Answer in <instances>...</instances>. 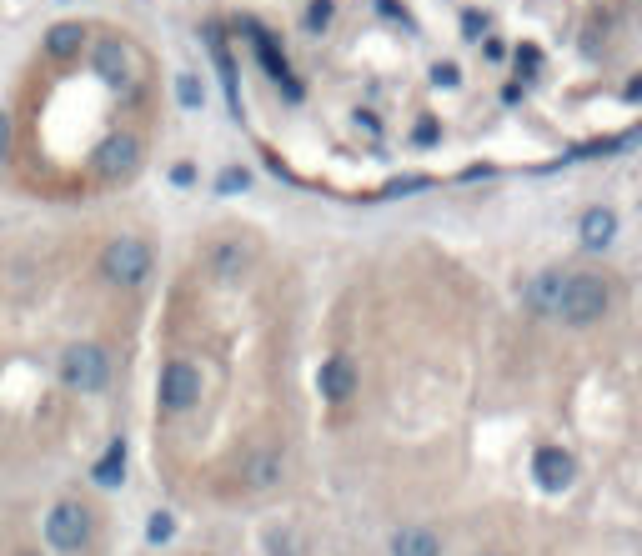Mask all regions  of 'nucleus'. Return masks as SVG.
<instances>
[{
  "label": "nucleus",
  "mask_w": 642,
  "mask_h": 556,
  "mask_svg": "<svg viewBox=\"0 0 642 556\" xmlns=\"http://www.w3.org/2000/svg\"><path fill=\"white\" fill-rule=\"evenodd\" d=\"M61 386L76 396H101L111 386V356L96 341H71L61 351Z\"/></svg>",
  "instance_id": "f257e3e1"
},
{
  "label": "nucleus",
  "mask_w": 642,
  "mask_h": 556,
  "mask_svg": "<svg viewBox=\"0 0 642 556\" xmlns=\"http://www.w3.org/2000/svg\"><path fill=\"white\" fill-rule=\"evenodd\" d=\"M91 536H96V516H91V506H86V501L61 496V501L46 511V546H51V551L76 556V551H86V546H91Z\"/></svg>",
  "instance_id": "f03ea898"
},
{
  "label": "nucleus",
  "mask_w": 642,
  "mask_h": 556,
  "mask_svg": "<svg viewBox=\"0 0 642 556\" xmlns=\"http://www.w3.org/2000/svg\"><path fill=\"white\" fill-rule=\"evenodd\" d=\"M612 306V286L592 271H567V291H562V306H557V321L567 326H592L602 321Z\"/></svg>",
  "instance_id": "7ed1b4c3"
},
{
  "label": "nucleus",
  "mask_w": 642,
  "mask_h": 556,
  "mask_svg": "<svg viewBox=\"0 0 642 556\" xmlns=\"http://www.w3.org/2000/svg\"><path fill=\"white\" fill-rule=\"evenodd\" d=\"M151 266H156V256H151V246H146L141 236H116V241L101 251V276H106L111 286H121V291L146 286Z\"/></svg>",
  "instance_id": "20e7f679"
},
{
  "label": "nucleus",
  "mask_w": 642,
  "mask_h": 556,
  "mask_svg": "<svg viewBox=\"0 0 642 556\" xmlns=\"http://www.w3.org/2000/svg\"><path fill=\"white\" fill-rule=\"evenodd\" d=\"M141 156H146V146H141L136 131H111V136H101V146L91 156V171L101 181H126V176L141 171Z\"/></svg>",
  "instance_id": "39448f33"
},
{
  "label": "nucleus",
  "mask_w": 642,
  "mask_h": 556,
  "mask_svg": "<svg viewBox=\"0 0 642 556\" xmlns=\"http://www.w3.org/2000/svg\"><path fill=\"white\" fill-rule=\"evenodd\" d=\"M156 401H161L166 416L196 411V401H201V371L191 361H166L161 366V381H156Z\"/></svg>",
  "instance_id": "423d86ee"
},
{
  "label": "nucleus",
  "mask_w": 642,
  "mask_h": 556,
  "mask_svg": "<svg viewBox=\"0 0 642 556\" xmlns=\"http://www.w3.org/2000/svg\"><path fill=\"white\" fill-rule=\"evenodd\" d=\"M532 476H537L542 491H567V486L577 481V456H572L567 446H542V451L532 456Z\"/></svg>",
  "instance_id": "0eeeda50"
},
{
  "label": "nucleus",
  "mask_w": 642,
  "mask_h": 556,
  "mask_svg": "<svg viewBox=\"0 0 642 556\" xmlns=\"http://www.w3.org/2000/svg\"><path fill=\"white\" fill-rule=\"evenodd\" d=\"M562 291H567V271H562V266H552V271H537V276L522 286V301H527V311H532V316H557Z\"/></svg>",
  "instance_id": "6e6552de"
},
{
  "label": "nucleus",
  "mask_w": 642,
  "mask_h": 556,
  "mask_svg": "<svg viewBox=\"0 0 642 556\" xmlns=\"http://www.w3.org/2000/svg\"><path fill=\"white\" fill-rule=\"evenodd\" d=\"M316 386H321V396H327V401H347V396L357 391V366H352L347 356H332V361H321V371H316Z\"/></svg>",
  "instance_id": "1a4fd4ad"
},
{
  "label": "nucleus",
  "mask_w": 642,
  "mask_h": 556,
  "mask_svg": "<svg viewBox=\"0 0 642 556\" xmlns=\"http://www.w3.org/2000/svg\"><path fill=\"white\" fill-rule=\"evenodd\" d=\"M96 76L106 81V86H131V51L121 46V41H101L96 46Z\"/></svg>",
  "instance_id": "9d476101"
},
{
  "label": "nucleus",
  "mask_w": 642,
  "mask_h": 556,
  "mask_svg": "<svg viewBox=\"0 0 642 556\" xmlns=\"http://www.w3.org/2000/svg\"><path fill=\"white\" fill-rule=\"evenodd\" d=\"M577 236H582L587 251H602V246H612V236H617V216H612L607 206H592V211H582Z\"/></svg>",
  "instance_id": "9b49d317"
},
{
  "label": "nucleus",
  "mask_w": 642,
  "mask_h": 556,
  "mask_svg": "<svg viewBox=\"0 0 642 556\" xmlns=\"http://www.w3.org/2000/svg\"><path fill=\"white\" fill-rule=\"evenodd\" d=\"M392 556H442V541L427 526H402L392 536Z\"/></svg>",
  "instance_id": "f8f14e48"
},
{
  "label": "nucleus",
  "mask_w": 642,
  "mask_h": 556,
  "mask_svg": "<svg viewBox=\"0 0 642 556\" xmlns=\"http://www.w3.org/2000/svg\"><path fill=\"white\" fill-rule=\"evenodd\" d=\"M81 46H86V31L76 21H61V26L46 31V56L51 61H71V56H81Z\"/></svg>",
  "instance_id": "ddd939ff"
},
{
  "label": "nucleus",
  "mask_w": 642,
  "mask_h": 556,
  "mask_svg": "<svg viewBox=\"0 0 642 556\" xmlns=\"http://www.w3.org/2000/svg\"><path fill=\"white\" fill-rule=\"evenodd\" d=\"M91 481H96V486H106V491L126 481V441H111V446H106V456L91 466Z\"/></svg>",
  "instance_id": "4468645a"
},
{
  "label": "nucleus",
  "mask_w": 642,
  "mask_h": 556,
  "mask_svg": "<svg viewBox=\"0 0 642 556\" xmlns=\"http://www.w3.org/2000/svg\"><path fill=\"white\" fill-rule=\"evenodd\" d=\"M246 271V246H236V241H221V246H211V276H221V281H236Z\"/></svg>",
  "instance_id": "2eb2a0df"
},
{
  "label": "nucleus",
  "mask_w": 642,
  "mask_h": 556,
  "mask_svg": "<svg viewBox=\"0 0 642 556\" xmlns=\"http://www.w3.org/2000/svg\"><path fill=\"white\" fill-rule=\"evenodd\" d=\"M276 476H281V456H276V451L251 456V466H246V481H251V486H271Z\"/></svg>",
  "instance_id": "dca6fc26"
},
{
  "label": "nucleus",
  "mask_w": 642,
  "mask_h": 556,
  "mask_svg": "<svg viewBox=\"0 0 642 556\" xmlns=\"http://www.w3.org/2000/svg\"><path fill=\"white\" fill-rule=\"evenodd\" d=\"M176 101L186 106V111H201L206 106V86H201V76H176Z\"/></svg>",
  "instance_id": "f3484780"
},
{
  "label": "nucleus",
  "mask_w": 642,
  "mask_h": 556,
  "mask_svg": "<svg viewBox=\"0 0 642 556\" xmlns=\"http://www.w3.org/2000/svg\"><path fill=\"white\" fill-rule=\"evenodd\" d=\"M176 536V516L171 511H151V521H146V541L151 546H166Z\"/></svg>",
  "instance_id": "a211bd4d"
},
{
  "label": "nucleus",
  "mask_w": 642,
  "mask_h": 556,
  "mask_svg": "<svg viewBox=\"0 0 642 556\" xmlns=\"http://www.w3.org/2000/svg\"><path fill=\"white\" fill-rule=\"evenodd\" d=\"M332 16H337L332 0H311V6H306V31H311V36H321V31L332 26Z\"/></svg>",
  "instance_id": "6ab92c4d"
},
{
  "label": "nucleus",
  "mask_w": 642,
  "mask_h": 556,
  "mask_svg": "<svg viewBox=\"0 0 642 556\" xmlns=\"http://www.w3.org/2000/svg\"><path fill=\"white\" fill-rule=\"evenodd\" d=\"M251 186V171H241V166H226L221 176H216V191L221 196H236V191H246Z\"/></svg>",
  "instance_id": "aec40b11"
},
{
  "label": "nucleus",
  "mask_w": 642,
  "mask_h": 556,
  "mask_svg": "<svg viewBox=\"0 0 642 556\" xmlns=\"http://www.w3.org/2000/svg\"><path fill=\"white\" fill-rule=\"evenodd\" d=\"M462 36H467V41H487V16H482V11H467V16H462Z\"/></svg>",
  "instance_id": "412c9836"
},
{
  "label": "nucleus",
  "mask_w": 642,
  "mask_h": 556,
  "mask_svg": "<svg viewBox=\"0 0 642 556\" xmlns=\"http://www.w3.org/2000/svg\"><path fill=\"white\" fill-rule=\"evenodd\" d=\"M537 61H542V56H537L532 46H522V51H517V76H522V81H532V76H537Z\"/></svg>",
  "instance_id": "4be33fe9"
},
{
  "label": "nucleus",
  "mask_w": 642,
  "mask_h": 556,
  "mask_svg": "<svg viewBox=\"0 0 642 556\" xmlns=\"http://www.w3.org/2000/svg\"><path fill=\"white\" fill-rule=\"evenodd\" d=\"M171 186H181V191L196 186V166H191V161H176V166H171Z\"/></svg>",
  "instance_id": "5701e85b"
},
{
  "label": "nucleus",
  "mask_w": 642,
  "mask_h": 556,
  "mask_svg": "<svg viewBox=\"0 0 642 556\" xmlns=\"http://www.w3.org/2000/svg\"><path fill=\"white\" fill-rule=\"evenodd\" d=\"M417 146H437V121H432V116L417 121Z\"/></svg>",
  "instance_id": "b1692460"
},
{
  "label": "nucleus",
  "mask_w": 642,
  "mask_h": 556,
  "mask_svg": "<svg viewBox=\"0 0 642 556\" xmlns=\"http://www.w3.org/2000/svg\"><path fill=\"white\" fill-rule=\"evenodd\" d=\"M432 81H437V86H457L462 71H457V66H432Z\"/></svg>",
  "instance_id": "393cba45"
},
{
  "label": "nucleus",
  "mask_w": 642,
  "mask_h": 556,
  "mask_svg": "<svg viewBox=\"0 0 642 556\" xmlns=\"http://www.w3.org/2000/svg\"><path fill=\"white\" fill-rule=\"evenodd\" d=\"M482 51H487V61H502V56H507V51H502V41H492V36L482 41Z\"/></svg>",
  "instance_id": "a878e982"
},
{
  "label": "nucleus",
  "mask_w": 642,
  "mask_h": 556,
  "mask_svg": "<svg viewBox=\"0 0 642 556\" xmlns=\"http://www.w3.org/2000/svg\"><path fill=\"white\" fill-rule=\"evenodd\" d=\"M377 6H382V16H397V21H407V11L397 6V0H377Z\"/></svg>",
  "instance_id": "bb28decb"
},
{
  "label": "nucleus",
  "mask_w": 642,
  "mask_h": 556,
  "mask_svg": "<svg viewBox=\"0 0 642 556\" xmlns=\"http://www.w3.org/2000/svg\"><path fill=\"white\" fill-rule=\"evenodd\" d=\"M637 96H642V76H637V81L627 86V101H637Z\"/></svg>",
  "instance_id": "cd10ccee"
},
{
  "label": "nucleus",
  "mask_w": 642,
  "mask_h": 556,
  "mask_svg": "<svg viewBox=\"0 0 642 556\" xmlns=\"http://www.w3.org/2000/svg\"><path fill=\"white\" fill-rule=\"evenodd\" d=\"M0 151H6V121H0Z\"/></svg>",
  "instance_id": "c85d7f7f"
}]
</instances>
